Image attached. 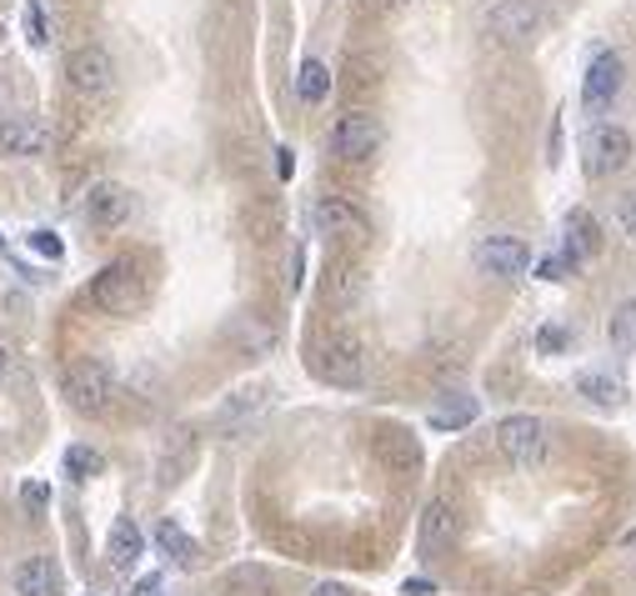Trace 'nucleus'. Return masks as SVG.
<instances>
[{
  "label": "nucleus",
  "instance_id": "f257e3e1",
  "mask_svg": "<svg viewBox=\"0 0 636 596\" xmlns=\"http://www.w3.org/2000/svg\"><path fill=\"white\" fill-rule=\"evenodd\" d=\"M140 301H146V281H140V272L130 260H110L106 272L91 281V306L106 316H130L140 311Z\"/></svg>",
  "mask_w": 636,
  "mask_h": 596
},
{
  "label": "nucleus",
  "instance_id": "f03ea898",
  "mask_svg": "<svg viewBox=\"0 0 636 596\" xmlns=\"http://www.w3.org/2000/svg\"><path fill=\"white\" fill-rule=\"evenodd\" d=\"M311 371L326 381V386H341V391H357L367 381V356L351 337H331L311 351Z\"/></svg>",
  "mask_w": 636,
  "mask_h": 596
},
{
  "label": "nucleus",
  "instance_id": "7ed1b4c3",
  "mask_svg": "<svg viewBox=\"0 0 636 596\" xmlns=\"http://www.w3.org/2000/svg\"><path fill=\"white\" fill-rule=\"evenodd\" d=\"M61 391H65V402H71V412L100 416L110 406V371L100 361H71L61 376Z\"/></svg>",
  "mask_w": 636,
  "mask_h": 596
},
{
  "label": "nucleus",
  "instance_id": "20e7f679",
  "mask_svg": "<svg viewBox=\"0 0 636 596\" xmlns=\"http://www.w3.org/2000/svg\"><path fill=\"white\" fill-rule=\"evenodd\" d=\"M497 446L511 467L531 471L547 461V426L537 416H507V422H497Z\"/></svg>",
  "mask_w": 636,
  "mask_h": 596
},
{
  "label": "nucleus",
  "instance_id": "39448f33",
  "mask_svg": "<svg viewBox=\"0 0 636 596\" xmlns=\"http://www.w3.org/2000/svg\"><path fill=\"white\" fill-rule=\"evenodd\" d=\"M381 141H386V130L367 110H346L331 126V156H341V161H371L381 151Z\"/></svg>",
  "mask_w": 636,
  "mask_h": 596
},
{
  "label": "nucleus",
  "instance_id": "423d86ee",
  "mask_svg": "<svg viewBox=\"0 0 636 596\" xmlns=\"http://www.w3.org/2000/svg\"><path fill=\"white\" fill-rule=\"evenodd\" d=\"M471 260H476V272L481 276L517 281V276H527V266H531V246L517 241V236H486V241H476Z\"/></svg>",
  "mask_w": 636,
  "mask_h": 596
},
{
  "label": "nucleus",
  "instance_id": "0eeeda50",
  "mask_svg": "<svg viewBox=\"0 0 636 596\" xmlns=\"http://www.w3.org/2000/svg\"><path fill=\"white\" fill-rule=\"evenodd\" d=\"M311 226L321 231V236H341V241H367L371 236V221L361 216L346 195H321L311 206Z\"/></svg>",
  "mask_w": 636,
  "mask_h": 596
},
{
  "label": "nucleus",
  "instance_id": "6e6552de",
  "mask_svg": "<svg viewBox=\"0 0 636 596\" xmlns=\"http://www.w3.org/2000/svg\"><path fill=\"white\" fill-rule=\"evenodd\" d=\"M110 76H116V65H110V55L100 51V45H76V51L65 55V81H71V91H81V96L110 91Z\"/></svg>",
  "mask_w": 636,
  "mask_h": 596
},
{
  "label": "nucleus",
  "instance_id": "1a4fd4ad",
  "mask_svg": "<svg viewBox=\"0 0 636 596\" xmlns=\"http://www.w3.org/2000/svg\"><path fill=\"white\" fill-rule=\"evenodd\" d=\"M622 76H626V65L616 51H602L592 65H586V76H582V106L592 110H606L616 96H622Z\"/></svg>",
  "mask_w": 636,
  "mask_h": 596
},
{
  "label": "nucleus",
  "instance_id": "9d476101",
  "mask_svg": "<svg viewBox=\"0 0 636 596\" xmlns=\"http://www.w3.org/2000/svg\"><path fill=\"white\" fill-rule=\"evenodd\" d=\"M537 25H541V11L531 6V0H497V6H491V15H486V31L497 35V41H507V45L531 41V35H537Z\"/></svg>",
  "mask_w": 636,
  "mask_h": 596
},
{
  "label": "nucleus",
  "instance_id": "9b49d317",
  "mask_svg": "<svg viewBox=\"0 0 636 596\" xmlns=\"http://www.w3.org/2000/svg\"><path fill=\"white\" fill-rule=\"evenodd\" d=\"M51 130L35 116H0V156H45Z\"/></svg>",
  "mask_w": 636,
  "mask_h": 596
},
{
  "label": "nucleus",
  "instance_id": "f8f14e48",
  "mask_svg": "<svg viewBox=\"0 0 636 596\" xmlns=\"http://www.w3.org/2000/svg\"><path fill=\"white\" fill-rule=\"evenodd\" d=\"M561 231H566V266H576V260H592V256H602V221L592 216L586 206H576V211H566V221H561Z\"/></svg>",
  "mask_w": 636,
  "mask_h": 596
},
{
  "label": "nucleus",
  "instance_id": "ddd939ff",
  "mask_svg": "<svg viewBox=\"0 0 636 596\" xmlns=\"http://www.w3.org/2000/svg\"><path fill=\"white\" fill-rule=\"evenodd\" d=\"M586 151H592L586 171H592V175H612V171H622V166L632 161V136H626L622 126H596Z\"/></svg>",
  "mask_w": 636,
  "mask_h": 596
},
{
  "label": "nucleus",
  "instance_id": "4468645a",
  "mask_svg": "<svg viewBox=\"0 0 636 596\" xmlns=\"http://www.w3.org/2000/svg\"><path fill=\"white\" fill-rule=\"evenodd\" d=\"M126 216H130V191H126V185H116V181L91 185V195H86V221H91V226L116 231Z\"/></svg>",
  "mask_w": 636,
  "mask_h": 596
},
{
  "label": "nucleus",
  "instance_id": "2eb2a0df",
  "mask_svg": "<svg viewBox=\"0 0 636 596\" xmlns=\"http://www.w3.org/2000/svg\"><path fill=\"white\" fill-rule=\"evenodd\" d=\"M377 456L391 471H416L421 467V446L406 426H381L377 432Z\"/></svg>",
  "mask_w": 636,
  "mask_h": 596
},
{
  "label": "nucleus",
  "instance_id": "dca6fc26",
  "mask_svg": "<svg viewBox=\"0 0 636 596\" xmlns=\"http://www.w3.org/2000/svg\"><path fill=\"white\" fill-rule=\"evenodd\" d=\"M15 596H61V572L51 566V556H25L11 576Z\"/></svg>",
  "mask_w": 636,
  "mask_h": 596
},
{
  "label": "nucleus",
  "instance_id": "f3484780",
  "mask_svg": "<svg viewBox=\"0 0 636 596\" xmlns=\"http://www.w3.org/2000/svg\"><path fill=\"white\" fill-rule=\"evenodd\" d=\"M456 532H462V517H456V507L446 497L426 501V511H421V542L426 546H452Z\"/></svg>",
  "mask_w": 636,
  "mask_h": 596
},
{
  "label": "nucleus",
  "instance_id": "a211bd4d",
  "mask_svg": "<svg viewBox=\"0 0 636 596\" xmlns=\"http://www.w3.org/2000/svg\"><path fill=\"white\" fill-rule=\"evenodd\" d=\"M195 461V436L191 432H171L161 446V461H156V477H161V487H176V481L191 471Z\"/></svg>",
  "mask_w": 636,
  "mask_h": 596
},
{
  "label": "nucleus",
  "instance_id": "6ab92c4d",
  "mask_svg": "<svg viewBox=\"0 0 636 596\" xmlns=\"http://www.w3.org/2000/svg\"><path fill=\"white\" fill-rule=\"evenodd\" d=\"M576 391H582L592 406H602V412H612V406L626 402V381L616 376V371H582V376H576Z\"/></svg>",
  "mask_w": 636,
  "mask_h": 596
},
{
  "label": "nucleus",
  "instance_id": "aec40b11",
  "mask_svg": "<svg viewBox=\"0 0 636 596\" xmlns=\"http://www.w3.org/2000/svg\"><path fill=\"white\" fill-rule=\"evenodd\" d=\"M140 552H146V536H140V526L130 517H120L116 526H110V566H116V572H130V566L140 562Z\"/></svg>",
  "mask_w": 636,
  "mask_h": 596
},
{
  "label": "nucleus",
  "instance_id": "412c9836",
  "mask_svg": "<svg viewBox=\"0 0 636 596\" xmlns=\"http://www.w3.org/2000/svg\"><path fill=\"white\" fill-rule=\"evenodd\" d=\"M156 546H161V556L176 566H195V556H201V546L186 536L181 521H161V526H156Z\"/></svg>",
  "mask_w": 636,
  "mask_h": 596
},
{
  "label": "nucleus",
  "instance_id": "4be33fe9",
  "mask_svg": "<svg viewBox=\"0 0 636 596\" xmlns=\"http://www.w3.org/2000/svg\"><path fill=\"white\" fill-rule=\"evenodd\" d=\"M261 406H266V386H241V391H231V402L216 412V422L221 426H241L246 416H256Z\"/></svg>",
  "mask_w": 636,
  "mask_h": 596
},
{
  "label": "nucleus",
  "instance_id": "5701e85b",
  "mask_svg": "<svg viewBox=\"0 0 636 596\" xmlns=\"http://www.w3.org/2000/svg\"><path fill=\"white\" fill-rule=\"evenodd\" d=\"M296 96H301L306 106H321V100L331 96V71H326L321 61H301V71H296Z\"/></svg>",
  "mask_w": 636,
  "mask_h": 596
},
{
  "label": "nucleus",
  "instance_id": "b1692460",
  "mask_svg": "<svg viewBox=\"0 0 636 596\" xmlns=\"http://www.w3.org/2000/svg\"><path fill=\"white\" fill-rule=\"evenodd\" d=\"M606 347H612V351H636V296L612 311V321H606Z\"/></svg>",
  "mask_w": 636,
  "mask_h": 596
},
{
  "label": "nucleus",
  "instance_id": "393cba45",
  "mask_svg": "<svg viewBox=\"0 0 636 596\" xmlns=\"http://www.w3.org/2000/svg\"><path fill=\"white\" fill-rule=\"evenodd\" d=\"M476 422V402L471 396H456V402H442L432 412V426L436 432H462V426H471Z\"/></svg>",
  "mask_w": 636,
  "mask_h": 596
},
{
  "label": "nucleus",
  "instance_id": "a878e982",
  "mask_svg": "<svg viewBox=\"0 0 636 596\" xmlns=\"http://www.w3.org/2000/svg\"><path fill=\"white\" fill-rule=\"evenodd\" d=\"M357 296H361V272H357V266H336L331 281H326V301L351 306Z\"/></svg>",
  "mask_w": 636,
  "mask_h": 596
},
{
  "label": "nucleus",
  "instance_id": "bb28decb",
  "mask_svg": "<svg viewBox=\"0 0 636 596\" xmlns=\"http://www.w3.org/2000/svg\"><path fill=\"white\" fill-rule=\"evenodd\" d=\"M100 467H106V461H100V451H91V446H71V451H65V471L76 481L100 477Z\"/></svg>",
  "mask_w": 636,
  "mask_h": 596
},
{
  "label": "nucleus",
  "instance_id": "cd10ccee",
  "mask_svg": "<svg viewBox=\"0 0 636 596\" xmlns=\"http://www.w3.org/2000/svg\"><path fill=\"white\" fill-rule=\"evenodd\" d=\"M21 25H25V41H31V45H45V41H51V21H45V6H41V0H25Z\"/></svg>",
  "mask_w": 636,
  "mask_h": 596
},
{
  "label": "nucleus",
  "instance_id": "c85d7f7f",
  "mask_svg": "<svg viewBox=\"0 0 636 596\" xmlns=\"http://www.w3.org/2000/svg\"><path fill=\"white\" fill-rule=\"evenodd\" d=\"M572 331H561V326H541V331H537V347L541 351H547V356H556V351H566V347H572Z\"/></svg>",
  "mask_w": 636,
  "mask_h": 596
},
{
  "label": "nucleus",
  "instance_id": "c756f323",
  "mask_svg": "<svg viewBox=\"0 0 636 596\" xmlns=\"http://www.w3.org/2000/svg\"><path fill=\"white\" fill-rule=\"evenodd\" d=\"M21 507L25 511H45V507H51V487H45V481H25V487H21Z\"/></svg>",
  "mask_w": 636,
  "mask_h": 596
},
{
  "label": "nucleus",
  "instance_id": "7c9ffc66",
  "mask_svg": "<svg viewBox=\"0 0 636 596\" xmlns=\"http://www.w3.org/2000/svg\"><path fill=\"white\" fill-rule=\"evenodd\" d=\"M31 246L41 251L45 260H61V251H65V246H61V236H55V231H31Z\"/></svg>",
  "mask_w": 636,
  "mask_h": 596
},
{
  "label": "nucleus",
  "instance_id": "2f4dec72",
  "mask_svg": "<svg viewBox=\"0 0 636 596\" xmlns=\"http://www.w3.org/2000/svg\"><path fill=\"white\" fill-rule=\"evenodd\" d=\"M616 226L636 241V195H622V201H616Z\"/></svg>",
  "mask_w": 636,
  "mask_h": 596
},
{
  "label": "nucleus",
  "instance_id": "473e14b6",
  "mask_svg": "<svg viewBox=\"0 0 636 596\" xmlns=\"http://www.w3.org/2000/svg\"><path fill=\"white\" fill-rule=\"evenodd\" d=\"M566 272H572V266H566V256H547V260H541V276H547V281H566Z\"/></svg>",
  "mask_w": 636,
  "mask_h": 596
},
{
  "label": "nucleus",
  "instance_id": "72a5a7b5",
  "mask_svg": "<svg viewBox=\"0 0 636 596\" xmlns=\"http://www.w3.org/2000/svg\"><path fill=\"white\" fill-rule=\"evenodd\" d=\"M401 592H406V596H432L436 586L426 582V576H406V582H401Z\"/></svg>",
  "mask_w": 636,
  "mask_h": 596
},
{
  "label": "nucleus",
  "instance_id": "f704fd0d",
  "mask_svg": "<svg viewBox=\"0 0 636 596\" xmlns=\"http://www.w3.org/2000/svg\"><path fill=\"white\" fill-rule=\"evenodd\" d=\"M411 0H367V11H377V15H396V11H406Z\"/></svg>",
  "mask_w": 636,
  "mask_h": 596
},
{
  "label": "nucleus",
  "instance_id": "c9c22d12",
  "mask_svg": "<svg viewBox=\"0 0 636 596\" xmlns=\"http://www.w3.org/2000/svg\"><path fill=\"white\" fill-rule=\"evenodd\" d=\"M311 596H351V586H341V582H321V586H311Z\"/></svg>",
  "mask_w": 636,
  "mask_h": 596
},
{
  "label": "nucleus",
  "instance_id": "e433bc0d",
  "mask_svg": "<svg viewBox=\"0 0 636 596\" xmlns=\"http://www.w3.org/2000/svg\"><path fill=\"white\" fill-rule=\"evenodd\" d=\"M156 592H161V576H140L136 582V596H156Z\"/></svg>",
  "mask_w": 636,
  "mask_h": 596
},
{
  "label": "nucleus",
  "instance_id": "4c0bfd02",
  "mask_svg": "<svg viewBox=\"0 0 636 596\" xmlns=\"http://www.w3.org/2000/svg\"><path fill=\"white\" fill-rule=\"evenodd\" d=\"M6 361H11V351H6V347H0V376H6Z\"/></svg>",
  "mask_w": 636,
  "mask_h": 596
},
{
  "label": "nucleus",
  "instance_id": "58836bf2",
  "mask_svg": "<svg viewBox=\"0 0 636 596\" xmlns=\"http://www.w3.org/2000/svg\"><path fill=\"white\" fill-rule=\"evenodd\" d=\"M0 251H6V246H0Z\"/></svg>",
  "mask_w": 636,
  "mask_h": 596
},
{
  "label": "nucleus",
  "instance_id": "ea45409f",
  "mask_svg": "<svg viewBox=\"0 0 636 596\" xmlns=\"http://www.w3.org/2000/svg\"><path fill=\"white\" fill-rule=\"evenodd\" d=\"M0 35H6V31H0Z\"/></svg>",
  "mask_w": 636,
  "mask_h": 596
}]
</instances>
